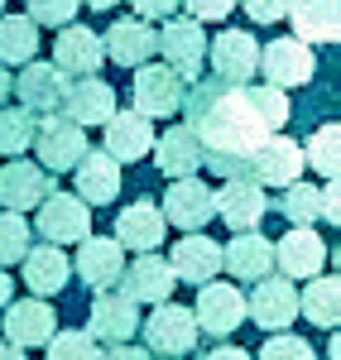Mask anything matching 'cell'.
Returning <instances> with one entry per match:
<instances>
[{
  "label": "cell",
  "instance_id": "cell-1",
  "mask_svg": "<svg viewBox=\"0 0 341 360\" xmlns=\"http://www.w3.org/2000/svg\"><path fill=\"white\" fill-rule=\"evenodd\" d=\"M183 125L198 135L202 164L212 168L221 183L226 178H245L255 149L269 139L264 120L255 115L245 86H231L221 77H193L188 96H183Z\"/></svg>",
  "mask_w": 341,
  "mask_h": 360
},
{
  "label": "cell",
  "instance_id": "cell-2",
  "mask_svg": "<svg viewBox=\"0 0 341 360\" xmlns=\"http://www.w3.org/2000/svg\"><path fill=\"white\" fill-rule=\"evenodd\" d=\"M154 53H164L178 77H198L202 63H207V29L202 20H188V15H169V25L154 34Z\"/></svg>",
  "mask_w": 341,
  "mask_h": 360
},
{
  "label": "cell",
  "instance_id": "cell-3",
  "mask_svg": "<svg viewBox=\"0 0 341 360\" xmlns=\"http://www.w3.org/2000/svg\"><path fill=\"white\" fill-rule=\"evenodd\" d=\"M207 68L212 77H221L231 86H250L259 72V44L250 29H221L212 44H207Z\"/></svg>",
  "mask_w": 341,
  "mask_h": 360
},
{
  "label": "cell",
  "instance_id": "cell-4",
  "mask_svg": "<svg viewBox=\"0 0 341 360\" xmlns=\"http://www.w3.org/2000/svg\"><path fill=\"white\" fill-rule=\"evenodd\" d=\"M34 149H39V168H49V173H72L91 144H86V130L72 125L67 115H44L39 130H34Z\"/></svg>",
  "mask_w": 341,
  "mask_h": 360
},
{
  "label": "cell",
  "instance_id": "cell-5",
  "mask_svg": "<svg viewBox=\"0 0 341 360\" xmlns=\"http://www.w3.org/2000/svg\"><path fill=\"white\" fill-rule=\"evenodd\" d=\"M34 212H39L34 226L49 245H77V240L91 236V207L77 193H49Z\"/></svg>",
  "mask_w": 341,
  "mask_h": 360
},
{
  "label": "cell",
  "instance_id": "cell-6",
  "mask_svg": "<svg viewBox=\"0 0 341 360\" xmlns=\"http://www.w3.org/2000/svg\"><path fill=\"white\" fill-rule=\"evenodd\" d=\"M188 96V77H178L169 63H140L135 68V111L159 120V115H178Z\"/></svg>",
  "mask_w": 341,
  "mask_h": 360
},
{
  "label": "cell",
  "instance_id": "cell-7",
  "mask_svg": "<svg viewBox=\"0 0 341 360\" xmlns=\"http://www.w3.org/2000/svg\"><path fill=\"white\" fill-rule=\"evenodd\" d=\"M259 72L264 82L288 91V86H308L317 77V58L303 39H269L259 44Z\"/></svg>",
  "mask_w": 341,
  "mask_h": 360
},
{
  "label": "cell",
  "instance_id": "cell-8",
  "mask_svg": "<svg viewBox=\"0 0 341 360\" xmlns=\"http://www.w3.org/2000/svg\"><path fill=\"white\" fill-rule=\"evenodd\" d=\"M198 322H193V307L178 303H154V312L144 317V351H159V356H188L198 346Z\"/></svg>",
  "mask_w": 341,
  "mask_h": 360
},
{
  "label": "cell",
  "instance_id": "cell-9",
  "mask_svg": "<svg viewBox=\"0 0 341 360\" xmlns=\"http://www.w3.org/2000/svg\"><path fill=\"white\" fill-rule=\"evenodd\" d=\"M245 317L264 327V332H288L293 317H298V293H293V278L284 274H264L255 278V293L245 298Z\"/></svg>",
  "mask_w": 341,
  "mask_h": 360
},
{
  "label": "cell",
  "instance_id": "cell-10",
  "mask_svg": "<svg viewBox=\"0 0 341 360\" xmlns=\"http://www.w3.org/2000/svg\"><path fill=\"white\" fill-rule=\"evenodd\" d=\"M106 63V49H101V34L86 25H63L58 29V44H53V68L63 77H96Z\"/></svg>",
  "mask_w": 341,
  "mask_h": 360
},
{
  "label": "cell",
  "instance_id": "cell-11",
  "mask_svg": "<svg viewBox=\"0 0 341 360\" xmlns=\"http://www.w3.org/2000/svg\"><path fill=\"white\" fill-rule=\"evenodd\" d=\"M5 322V341L20 346V351H34V346H49V336L58 332V312L49 298H20L0 312Z\"/></svg>",
  "mask_w": 341,
  "mask_h": 360
},
{
  "label": "cell",
  "instance_id": "cell-12",
  "mask_svg": "<svg viewBox=\"0 0 341 360\" xmlns=\"http://www.w3.org/2000/svg\"><path fill=\"white\" fill-rule=\"evenodd\" d=\"M212 212L231 226V231H259L264 212H269V197L259 183L250 178H226L221 193H212Z\"/></svg>",
  "mask_w": 341,
  "mask_h": 360
},
{
  "label": "cell",
  "instance_id": "cell-13",
  "mask_svg": "<svg viewBox=\"0 0 341 360\" xmlns=\"http://www.w3.org/2000/svg\"><path fill=\"white\" fill-rule=\"evenodd\" d=\"M135 332H140V303H130L125 293L101 288L91 298V312H86V336H96L106 346H120V341H130Z\"/></svg>",
  "mask_w": 341,
  "mask_h": 360
},
{
  "label": "cell",
  "instance_id": "cell-14",
  "mask_svg": "<svg viewBox=\"0 0 341 360\" xmlns=\"http://www.w3.org/2000/svg\"><path fill=\"white\" fill-rule=\"evenodd\" d=\"M245 178L259 183V188H288V183H298L303 178V144H293L288 135H269L255 149Z\"/></svg>",
  "mask_w": 341,
  "mask_h": 360
},
{
  "label": "cell",
  "instance_id": "cell-15",
  "mask_svg": "<svg viewBox=\"0 0 341 360\" xmlns=\"http://www.w3.org/2000/svg\"><path fill=\"white\" fill-rule=\"evenodd\" d=\"M193 322H198V332H207V336H231L245 322V293H240L236 283H202Z\"/></svg>",
  "mask_w": 341,
  "mask_h": 360
},
{
  "label": "cell",
  "instance_id": "cell-16",
  "mask_svg": "<svg viewBox=\"0 0 341 360\" xmlns=\"http://www.w3.org/2000/svg\"><path fill=\"white\" fill-rule=\"evenodd\" d=\"M115 283H120V293H125L130 303H149L154 307V303H169L173 298V283H178V278H173L169 259L149 250V255H140V259H130Z\"/></svg>",
  "mask_w": 341,
  "mask_h": 360
},
{
  "label": "cell",
  "instance_id": "cell-17",
  "mask_svg": "<svg viewBox=\"0 0 341 360\" xmlns=\"http://www.w3.org/2000/svg\"><path fill=\"white\" fill-rule=\"evenodd\" d=\"M63 86H67V77L58 72L53 63L29 58L25 68H20V77L10 82V91L20 96V106H25L29 115H53L58 106H63Z\"/></svg>",
  "mask_w": 341,
  "mask_h": 360
},
{
  "label": "cell",
  "instance_id": "cell-18",
  "mask_svg": "<svg viewBox=\"0 0 341 360\" xmlns=\"http://www.w3.org/2000/svg\"><path fill=\"white\" fill-rule=\"evenodd\" d=\"M49 193H58L49 168L29 164V159H10V164L0 168V202H5V212H20V217H25V212H34Z\"/></svg>",
  "mask_w": 341,
  "mask_h": 360
},
{
  "label": "cell",
  "instance_id": "cell-19",
  "mask_svg": "<svg viewBox=\"0 0 341 360\" xmlns=\"http://www.w3.org/2000/svg\"><path fill=\"white\" fill-rule=\"evenodd\" d=\"M63 115L72 125H106L115 115V86L101 77H67L63 86Z\"/></svg>",
  "mask_w": 341,
  "mask_h": 360
},
{
  "label": "cell",
  "instance_id": "cell-20",
  "mask_svg": "<svg viewBox=\"0 0 341 360\" xmlns=\"http://www.w3.org/2000/svg\"><path fill=\"white\" fill-rule=\"evenodd\" d=\"M159 212H164V221L178 226V231H202V226L217 217V212H212V188H207L202 178H173Z\"/></svg>",
  "mask_w": 341,
  "mask_h": 360
},
{
  "label": "cell",
  "instance_id": "cell-21",
  "mask_svg": "<svg viewBox=\"0 0 341 360\" xmlns=\"http://www.w3.org/2000/svg\"><path fill=\"white\" fill-rule=\"evenodd\" d=\"M322 259H327V245L313 226H288L284 240H274V269L284 278H313L322 274Z\"/></svg>",
  "mask_w": 341,
  "mask_h": 360
},
{
  "label": "cell",
  "instance_id": "cell-22",
  "mask_svg": "<svg viewBox=\"0 0 341 360\" xmlns=\"http://www.w3.org/2000/svg\"><path fill=\"white\" fill-rule=\"evenodd\" d=\"M169 269H173V278L202 288V283H212L217 269H221V245L212 236H202V231H183V240L169 255Z\"/></svg>",
  "mask_w": 341,
  "mask_h": 360
},
{
  "label": "cell",
  "instance_id": "cell-23",
  "mask_svg": "<svg viewBox=\"0 0 341 360\" xmlns=\"http://www.w3.org/2000/svg\"><path fill=\"white\" fill-rule=\"evenodd\" d=\"M120 269H125V250L115 245L111 236H86V240H77V259H72V274L82 278L86 288H111L115 278H120Z\"/></svg>",
  "mask_w": 341,
  "mask_h": 360
},
{
  "label": "cell",
  "instance_id": "cell-24",
  "mask_svg": "<svg viewBox=\"0 0 341 360\" xmlns=\"http://www.w3.org/2000/svg\"><path fill=\"white\" fill-rule=\"evenodd\" d=\"M164 231H169V221H164V212L154 207V202H130L120 217H115V245L120 250H135V255H149V250H159V240H164Z\"/></svg>",
  "mask_w": 341,
  "mask_h": 360
},
{
  "label": "cell",
  "instance_id": "cell-25",
  "mask_svg": "<svg viewBox=\"0 0 341 360\" xmlns=\"http://www.w3.org/2000/svg\"><path fill=\"white\" fill-rule=\"evenodd\" d=\"M221 269L240 283L274 274V240H264L259 231H236V240L221 245Z\"/></svg>",
  "mask_w": 341,
  "mask_h": 360
},
{
  "label": "cell",
  "instance_id": "cell-26",
  "mask_svg": "<svg viewBox=\"0 0 341 360\" xmlns=\"http://www.w3.org/2000/svg\"><path fill=\"white\" fill-rule=\"evenodd\" d=\"M25 288L34 293V298H53V293H63L67 288V278H72V259L63 255V245H29L25 250Z\"/></svg>",
  "mask_w": 341,
  "mask_h": 360
},
{
  "label": "cell",
  "instance_id": "cell-27",
  "mask_svg": "<svg viewBox=\"0 0 341 360\" xmlns=\"http://www.w3.org/2000/svg\"><path fill=\"white\" fill-rule=\"evenodd\" d=\"M154 34H159V29L149 25V20L125 15V20H115V25L106 29L101 49H106V58H111V63H120V68H140V63H149V58H154Z\"/></svg>",
  "mask_w": 341,
  "mask_h": 360
},
{
  "label": "cell",
  "instance_id": "cell-28",
  "mask_svg": "<svg viewBox=\"0 0 341 360\" xmlns=\"http://www.w3.org/2000/svg\"><path fill=\"white\" fill-rule=\"evenodd\" d=\"M72 183H77V197L86 207H106V202L120 197V164L106 149H86L82 164L72 168Z\"/></svg>",
  "mask_w": 341,
  "mask_h": 360
},
{
  "label": "cell",
  "instance_id": "cell-29",
  "mask_svg": "<svg viewBox=\"0 0 341 360\" xmlns=\"http://www.w3.org/2000/svg\"><path fill=\"white\" fill-rule=\"evenodd\" d=\"M149 149H154V125H149V115L115 111L111 120H106V154H111L115 164H140Z\"/></svg>",
  "mask_w": 341,
  "mask_h": 360
},
{
  "label": "cell",
  "instance_id": "cell-30",
  "mask_svg": "<svg viewBox=\"0 0 341 360\" xmlns=\"http://www.w3.org/2000/svg\"><path fill=\"white\" fill-rule=\"evenodd\" d=\"M154 164L164 178H198L202 168V144L188 125H169L164 135H154Z\"/></svg>",
  "mask_w": 341,
  "mask_h": 360
},
{
  "label": "cell",
  "instance_id": "cell-31",
  "mask_svg": "<svg viewBox=\"0 0 341 360\" xmlns=\"http://www.w3.org/2000/svg\"><path fill=\"white\" fill-rule=\"evenodd\" d=\"M284 20H293V39L303 44H337L341 5L337 0H288Z\"/></svg>",
  "mask_w": 341,
  "mask_h": 360
},
{
  "label": "cell",
  "instance_id": "cell-32",
  "mask_svg": "<svg viewBox=\"0 0 341 360\" xmlns=\"http://www.w3.org/2000/svg\"><path fill=\"white\" fill-rule=\"evenodd\" d=\"M298 312L322 327V332H337V317H341V283L337 274H313L308 278V288L298 293Z\"/></svg>",
  "mask_w": 341,
  "mask_h": 360
},
{
  "label": "cell",
  "instance_id": "cell-33",
  "mask_svg": "<svg viewBox=\"0 0 341 360\" xmlns=\"http://www.w3.org/2000/svg\"><path fill=\"white\" fill-rule=\"evenodd\" d=\"M29 58H39V25L29 15H0V63L25 68Z\"/></svg>",
  "mask_w": 341,
  "mask_h": 360
},
{
  "label": "cell",
  "instance_id": "cell-34",
  "mask_svg": "<svg viewBox=\"0 0 341 360\" xmlns=\"http://www.w3.org/2000/svg\"><path fill=\"white\" fill-rule=\"evenodd\" d=\"M303 164H313V173L322 183H332L341 173V125L337 120H327V125H317L313 135H308V149H303Z\"/></svg>",
  "mask_w": 341,
  "mask_h": 360
},
{
  "label": "cell",
  "instance_id": "cell-35",
  "mask_svg": "<svg viewBox=\"0 0 341 360\" xmlns=\"http://www.w3.org/2000/svg\"><path fill=\"white\" fill-rule=\"evenodd\" d=\"M34 130H39V115H29L25 106H0V154L25 159V149L34 144Z\"/></svg>",
  "mask_w": 341,
  "mask_h": 360
},
{
  "label": "cell",
  "instance_id": "cell-36",
  "mask_svg": "<svg viewBox=\"0 0 341 360\" xmlns=\"http://www.w3.org/2000/svg\"><path fill=\"white\" fill-rule=\"evenodd\" d=\"M245 96H250V106H255V115L264 120L269 135H279L288 120H293V101H288L279 86H269V82L264 86H245Z\"/></svg>",
  "mask_w": 341,
  "mask_h": 360
},
{
  "label": "cell",
  "instance_id": "cell-37",
  "mask_svg": "<svg viewBox=\"0 0 341 360\" xmlns=\"http://www.w3.org/2000/svg\"><path fill=\"white\" fill-rule=\"evenodd\" d=\"M279 212H284L293 226H313L317 221V183H288L284 197H279Z\"/></svg>",
  "mask_w": 341,
  "mask_h": 360
},
{
  "label": "cell",
  "instance_id": "cell-38",
  "mask_svg": "<svg viewBox=\"0 0 341 360\" xmlns=\"http://www.w3.org/2000/svg\"><path fill=\"white\" fill-rule=\"evenodd\" d=\"M25 250H29V221L20 212H0V269L20 264Z\"/></svg>",
  "mask_w": 341,
  "mask_h": 360
},
{
  "label": "cell",
  "instance_id": "cell-39",
  "mask_svg": "<svg viewBox=\"0 0 341 360\" xmlns=\"http://www.w3.org/2000/svg\"><path fill=\"white\" fill-rule=\"evenodd\" d=\"M49 360H101V341L86 332H53L49 336Z\"/></svg>",
  "mask_w": 341,
  "mask_h": 360
},
{
  "label": "cell",
  "instance_id": "cell-40",
  "mask_svg": "<svg viewBox=\"0 0 341 360\" xmlns=\"http://www.w3.org/2000/svg\"><path fill=\"white\" fill-rule=\"evenodd\" d=\"M77 10H82V0H29V20L34 25H72L77 20Z\"/></svg>",
  "mask_w": 341,
  "mask_h": 360
},
{
  "label": "cell",
  "instance_id": "cell-41",
  "mask_svg": "<svg viewBox=\"0 0 341 360\" xmlns=\"http://www.w3.org/2000/svg\"><path fill=\"white\" fill-rule=\"evenodd\" d=\"M259 360H317V351L303 341V336H284L274 332L264 346H259Z\"/></svg>",
  "mask_w": 341,
  "mask_h": 360
},
{
  "label": "cell",
  "instance_id": "cell-42",
  "mask_svg": "<svg viewBox=\"0 0 341 360\" xmlns=\"http://www.w3.org/2000/svg\"><path fill=\"white\" fill-rule=\"evenodd\" d=\"M236 5H245V15L255 25H279L288 15V0H236Z\"/></svg>",
  "mask_w": 341,
  "mask_h": 360
},
{
  "label": "cell",
  "instance_id": "cell-43",
  "mask_svg": "<svg viewBox=\"0 0 341 360\" xmlns=\"http://www.w3.org/2000/svg\"><path fill=\"white\" fill-rule=\"evenodd\" d=\"M188 5V20H226L236 10V0H183Z\"/></svg>",
  "mask_w": 341,
  "mask_h": 360
},
{
  "label": "cell",
  "instance_id": "cell-44",
  "mask_svg": "<svg viewBox=\"0 0 341 360\" xmlns=\"http://www.w3.org/2000/svg\"><path fill=\"white\" fill-rule=\"evenodd\" d=\"M178 5L183 0H135V15L140 20H169V15H178Z\"/></svg>",
  "mask_w": 341,
  "mask_h": 360
},
{
  "label": "cell",
  "instance_id": "cell-45",
  "mask_svg": "<svg viewBox=\"0 0 341 360\" xmlns=\"http://www.w3.org/2000/svg\"><path fill=\"white\" fill-rule=\"evenodd\" d=\"M101 360H154V356H149L144 346H130V341H120V346H111V351H106Z\"/></svg>",
  "mask_w": 341,
  "mask_h": 360
},
{
  "label": "cell",
  "instance_id": "cell-46",
  "mask_svg": "<svg viewBox=\"0 0 341 360\" xmlns=\"http://www.w3.org/2000/svg\"><path fill=\"white\" fill-rule=\"evenodd\" d=\"M207 360H250V351H240V346H212Z\"/></svg>",
  "mask_w": 341,
  "mask_h": 360
},
{
  "label": "cell",
  "instance_id": "cell-47",
  "mask_svg": "<svg viewBox=\"0 0 341 360\" xmlns=\"http://www.w3.org/2000/svg\"><path fill=\"white\" fill-rule=\"evenodd\" d=\"M10 293H15V283H10V274H5V269H0V312H5V307H10Z\"/></svg>",
  "mask_w": 341,
  "mask_h": 360
},
{
  "label": "cell",
  "instance_id": "cell-48",
  "mask_svg": "<svg viewBox=\"0 0 341 360\" xmlns=\"http://www.w3.org/2000/svg\"><path fill=\"white\" fill-rule=\"evenodd\" d=\"M0 360H25V351H20V346H10V341H0Z\"/></svg>",
  "mask_w": 341,
  "mask_h": 360
},
{
  "label": "cell",
  "instance_id": "cell-49",
  "mask_svg": "<svg viewBox=\"0 0 341 360\" xmlns=\"http://www.w3.org/2000/svg\"><path fill=\"white\" fill-rule=\"evenodd\" d=\"M5 96H10V68L0 63V106H5Z\"/></svg>",
  "mask_w": 341,
  "mask_h": 360
},
{
  "label": "cell",
  "instance_id": "cell-50",
  "mask_svg": "<svg viewBox=\"0 0 341 360\" xmlns=\"http://www.w3.org/2000/svg\"><path fill=\"white\" fill-rule=\"evenodd\" d=\"M82 5H91V10H111L115 0H82Z\"/></svg>",
  "mask_w": 341,
  "mask_h": 360
},
{
  "label": "cell",
  "instance_id": "cell-51",
  "mask_svg": "<svg viewBox=\"0 0 341 360\" xmlns=\"http://www.w3.org/2000/svg\"><path fill=\"white\" fill-rule=\"evenodd\" d=\"M169 360H188V356H169Z\"/></svg>",
  "mask_w": 341,
  "mask_h": 360
},
{
  "label": "cell",
  "instance_id": "cell-52",
  "mask_svg": "<svg viewBox=\"0 0 341 360\" xmlns=\"http://www.w3.org/2000/svg\"><path fill=\"white\" fill-rule=\"evenodd\" d=\"M0 15H5V0H0Z\"/></svg>",
  "mask_w": 341,
  "mask_h": 360
}]
</instances>
